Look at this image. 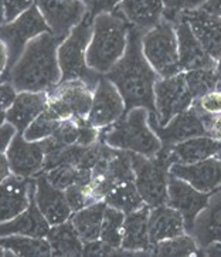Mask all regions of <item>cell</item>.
<instances>
[{
  "mask_svg": "<svg viewBox=\"0 0 221 257\" xmlns=\"http://www.w3.org/2000/svg\"><path fill=\"white\" fill-rule=\"evenodd\" d=\"M61 39L46 32L26 46L13 67L0 78L19 91L47 92L61 81L57 50Z\"/></svg>",
  "mask_w": 221,
  "mask_h": 257,
  "instance_id": "obj_1",
  "label": "cell"
},
{
  "mask_svg": "<svg viewBox=\"0 0 221 257\" xmlns=\"http://www.w3.org/2000/svg\"><path fill=\"white\" fill-rule=\"evenodd\" d=\"M142 34L131 27L128 47L119 63L105 74L119 90L123 97L126 111L143 107L149 115H156L155 84L160 78L142 51Z\"/></svg>",
  "mask_w": 221,
  "mask_h": 257,
  "instance_id": "obj_2",
  "label": "cell"
},
{
  "mask_svg": "<svg viewBox=\"0 0 221 257\" xmlns=\"http://www.w3.org/2000/svg\"><path fill=\"white\" fill-rule=\"evenodd\" d=\"M131 25L118 12L99 13L92 20V33L87 49V64L99 75L108 74L123 57Z\"/></svg>",
  "mask_w": 221,
  "mask_h": 257,
  "instance_id": "obj_3",
  "label": "cell"
},
{
  "mask_svg": "<svg viewBox=\"0 0 221 257\" xmlns=\"http://www.w3.org/2000/svg\"><path fill=\"white\" fill-rule=\"evenodd\" d=\"M99 141L116 150L147 158L155 157L163 148L162 141L149 125V111L143 107L128 109L116 122L101 130Z\"/></svg>",
  "mask_w": 221,
  "mask_h": 257,
  "instance_id": "obj_4",
  "label": "cell"
},
{
  "mask_svg": "<svg viewBox=\"0 0 221 257\" xmlns=\"http://www.w3.org/2000/svg\"><path fill=\"white\" fill-rule=\"evenodd\" d=\"M92 17L87 16L74 27L58 46V64L61 81L80 80L95 88L101 75L92 71L87 64V49L92 33Z\"/></svg>",
  "mask_w": 221,
  "mask_h": 257,
  "instance_id": "obj_5",
  "label": "cell"
},
{
  "mask_svg": "<svg viewBox=\"0 0 221 257\" xmlns=\"http://www.w3.org/2000/svg\"><path fill=\"white\" fill-rule=\"evenodd\" d=\"M135 185L143 203L149 207L167 203V185L170 176V162L162 151L152 158L131 152Z\"/></svg>",
  "mask_w": 221,
  "mask_h": 257,
  "instance_id": "obj_6",
  "label": "cell"
},
{
  "mask_svg": "<svg viewBox=\"0 0 221 257\" xmlns=\"http://www.w3.org/2000/svg\"><path fill=\"white\" fill-rule=\"evenodd\" d=\"M142 51L160 78L181 73L174 23L162 20L142 34Z\"/></svg>",
  "mask_w": 221,
  "mask_h": 257,
  "instance_id": "obj_7",
  "label": "cell"
},
{
  "mask_svg": "<svg viewBox=\"0 0 221 257\" xmlns=\"http://www.w3.org/2000/svg\"><path fill=\"white\" fill-rule=\"evenodd\" d=\"M47 108L60 119H87L90 114L94 88L80 80L60 81L47 91Z\"/></svg>",
  "mask_w": 221,
  "mask_h": 257,
  "instance_id": "obj_8",
  "label": "cell"
},
{
  "mask_svg": "<svg viewBox=\"0 0 221 257\" xmlns=\"http://www.w3.org/2000/svg\"><path fill=\"white\" fill-rule=\"evenodd\" d=\"M46 32H50L49 26L36 5L15 20L0 25V40L5 43L9 53L8 70L19 60L26 46Z\"/></svg>",
  "mask_w": 221,
  "mask_h": 257,
  "instance_id": "obj_9",
  "label": "cell"
},
{
  "mask_svg": "<svg viewBox=\"0 0 221 257\" xmlns=\"http://www.w3.org/2000/svg\"><path fill=\"white\" fill-rule=\"evenodd\" d=\"M194 97L188 88L184 73L159 78L155 84V107L157 124L166 125L173 116L193 105Z\"/></svg>",
  "mask_w": 221,
  "mask_h": 257,
  "instance_id": "obj_10",
  "label": "cell"
},
{
  "mask_svg": "<svg viewBox=\"0 0 221 257\" xmlns=\"http://www.w3.org/2000/svg\"><path fill=\"white\" fill-rule=\"evenodd\" d=\"M126 112V105L119 90L105 75H101L94 88L92 104L87 121L92 126L104 130L116 122Z\"/></svg>",
  "mask_w": 221,
  "mask_h": 257,
  "instance_id": "obj_11",
  "label": "cell"
},
{
  "mask_svg": "<svg viewBox=\"0 0 221 257\" xmlns=\"http://www.w3.org/2000/svg\"><path fill=\"white\" fill-rule=\"evenodd\" d=\"M36 6L50 32L61 40L87 16L82 0H36Z\"/></svg>",
  "mask_w": 221,
  "mask_h": 257,
  "instance_id": "obj_12",
  "label": "cell"
},
{
  "mask_svg": "<svg viewBox=\"0 0 221 257\" xmlns=\"http://www.w3.org/2000/svg\"><path fill=\"white\" fill-rule=\"evenodd\" d=\"M149 125L159 137L163 147H172L190 138L205 135L201 114L194 105L173 116L163 126L157 124V116L149 115Z\"/></svg>",
  "mask_w": 221,
  "mask_h": 257,
  "instance_id": "obj_13",
  "label": "cell"
},
{
  "mask_svg": "<svg viewBox=\"0 0 221 257\" xmlns=\"http://www.w3.org/2000/svg\"><path fill=\"white\" fill-rule=\"evenodd\" d=\"M6 157L12 174L23 178H36L44 169L46 150L41 141H27L23 134L17 133L6 151Z\"/></svg>",
  "mask_w": 221,
  "mask_h": 257,
  "instance_id": "obj_14",
  "label": "cell"
},
{
  "mask_svg": "<svg viewBox=\"0 0 221 257\" xmlns=\"http://www.w3.org/2000/svg\"><path fill=\"white\" fill-rule=\"evenodd\" d=\"M210 193L197 191L194 186L170 174L167 185V205L180 212L190 233L197 215L207 206Z\"/></svg>",
  "mask_w": 221,
  "mask_h": 257,
  "instance_id": "obj_15",
  "label": "cell"
},
{
  "mask_svg": "<svg viewBox=\"0 0 221 257\" xmlns=\"http://www.w3.org/2000/svg\"><path fill=\"white\" fill-rule=\"evenodd\" d=\"M34 188V178H23L13 174L0 183V223L12 220L30 206Z\"/></svg>",
  "mask_w": 221,
  "mask_h": 257,
  "instance_id": "obj_16",
  "label": "cell"
},
{
  "mask_svg": "<svg viewBox=\"0 0 221 257\" xmlns=\"http://www.w3.org/2000/svg\"><path fill=\"white\" fill-rule=\"evenodd\" d=\"M34 202L50 226H56L70 220L73 210L68 205L66 192L51 185L44 174L37 175L34 178Z\"/></svg>",
  "mask_w": 221,
  "mask_h": 257,
  "instance_id": "obj_17",
  "label": "cell"
},
{
  "mask_svg": "<svg viewBox=\"0 0 221 257\" xmlns=\"http://www.w3.org/2000/svg\"><path fill=\"white\" fill-rule=\"evenodd\" d=\"M169 171L204 193H211L221 188V158L218 157L207 158L188 165L173 164Z\"/></svg>",
  "mask_w": 221,
  "mask_h": 257,
  "instance_id": "obj_18",
  "label": "cell"
},
{
  "mask_svg": "<svg viewBox=\"0 0 221 257\" xmlns=\"http://www.w3.org/2000/svg\"><path fill=\"white\" fill-rule=\"evenodd\" d=\"M191 29L204 50L217 60L221 53V19L201 8L187 10L180 16Z\"/></svg>",
  "mask_w": 221,
  "mask_h": 257,
  "instance_id": "obj_19",
  "label": "cell"
},
{
  "mask_svg": "<svg viewBox=\"0 0 221 257\" xmlns=\"http://www.w3.org/2000/svg\"><path fill=\"white\" fill-rule=\"evenodd\" d=\"M190 234L200 253L213 243H221V188L210 193L207 206L194 219Z\"/></svg>",
  "mask_w": 221,
  "mask_h": 257,
  "instance_id": "obj_20",
  "label": "cell"
},
{
  "mask_svg": "<svg viewBox=\"0 0 221 257\" xmlns=\"http://www.w3.org/2000/svg\"><path fill=\"white\" fill-rule=\"evenodd\" d=\"M174 26L179 43V61L181 71L215 68V58L204 50V47L197 40L187 23L179 19Z\"/></svg>",
  "mask_w": 221,
  "mask_h": 257,
  "instance_id": "obj_21",
  "label": "cell"
},
{
  "mask_svg": "<svg viewBox=\"0 0 221 257\" xmlns=\"http://www.w3.org/2000/svg\"><path fill=\"white\" fill-rule=\"evenodd\" d=\"M163 152L169 159L170 165L173 164H196L207 158L217 157L221 152V142L211 140L207 135L194 137L186 141L179 142L172 147H163Z\"/></svg>",
  "mask_w": 221,
  "mask_h": 257,
  "instance_id": "obj_22",
  "label": "cell"
},
{
  "mask_svg": "<svg viewBox=\"0 0 221 257\" xmlns=\"http://www.w3.org/2000/svg\"><path fill=\"white\" fill-rule=\"evenodd\" d=\"M47 92L19 91L12 105L6 109V121L23 134L29 125L47 107Z\"/></svg>",
  "mask_w": 221,
  "mask_h": 257,
  "instance_id": "obj_23",
  "label": "cell"
},
{
  "mask_svg": "<svg viewBox=\"0 0 221 257\" xmlns=\"http://www.w3.org/2000/svg\"><path fill=\"white\" fill-rule=\"evenodd\" d=\"M187 233L184 217L174 207L166 205L150 207L149 212V239L150 244L173 239Z\"/></svg>",
  "mask_w": 221,
  "mask_h": 257,
  "instance_id": "obj_24",
  "label": "cell"
},
{
  "mask_svg": "<svg viewBox=\"0 0 221 257\" xmlns=\"http://www.w3.org/2000/svg\"><path fill=\"white\" fill-rule=\"evenodd\" d=\"M149 212L150 207L143 205L125 216L121 251L123 253H149Z\"/></svg>",
  "mask_w": 221,
  "mask_h": 257,
  "instance_id": "obj_25",
  "label": "cell"
},
{
  "mask_svg": "<svg viewBox=\"0 0 221 257\" xmlns=\"http://www.w3.org/2000/svg\"><path fill=\"white\" fill-rule=\"evenodd\" d=\"M118 12L131 27L145 33L164 20L162 0H122Z\"/></svg>",
  "mask_w": 221,
  "mask_h": 257,
  "instance_id": "obj_26",
  "label": "cell"
},
{
  "mask_svg": "<svg viewBox=\"0 0 221 257\" xmlns=\"http://www.w3.org/2000/svg\"><path fill=\"white\" fill-rule=\"evenodd\" d=\"M50 229L51 226L46 220V217L41 215L33 196L30 206L27 207L23 213L13 217L12 220L0 223V236L25 234V236H33V237H47Z\"/></svg>",
  "mask_w": 221,
  "mask_h": 257,
  "instance_id": "obj_27",
  "label": "cell"
},
{
  "mask_svg": "<svg viewBox=\"0 0 221 257\" xmlns=\"http://www.w3.org/2000/svg\"><path fill=\"white\" fill-rule=\"evenodd\" d=\"M105 207H107V203L101 200V202L82 207L77 212H73L70 220L73 223L74 229L78 233V236L84 241V244L99 240Z\"/></svg>",
  "mask_w": 221,
  "mask_h": 257,
  "instance_id": "obj_28",
  "label": "cell"
},
{
  "mask_svg": "<svg viewBox=\"0 0 221 257\" xmlns=\"http://www.w3.org/2000/svg\"><path fill=\"white\" fill-rule=\"evenodd\" d=\"M47 240L51 246V256H82L84 253V241L71 220L51 226Z\"/></svg>",
  "mask_w": 221,
  "mask_h": 257,
  "instance_id": "obj_29",
  "label": "cell"
},
{
  "mask_svg": "<svg viewBox=\"0 0 221 257\" xmlns=\"http://www.w3.org/2000/svg\"><path fill=\"white\" fill-rule=\"evenodd\" d=\"M0 249L5 250L9 256H51V246L47 237H33L25 234L0 236Z\"/></svg>",
  "mask_w": 221,
  "mask_h": 257,
  "instance_id": "obj_30",
  "label": "cell"
},
{
  "mask_svg": "<svg viewBox=\"0 0 221 257\" xmlns=\"http://www.w3.org/2000/svg\"><path fill=\"white\" fill-rule=\"evenodd\" d=\"M104 202L108 206L116 207L122 210L123 213H129L136 209L142 207L145 203L140 198L139 192L136 189L135 181H125L114 185L109 191L107 192Z\"/></svg>",
  "mask_w": 221,
  "mask_h": 257,
  "instance_id": "obj_31",
  "label": "cell"
},
{
  "mask_svg": "<svg viewBox=\"0 0 221 257\" xmlns=\"http://www.w3.org/2000/svg\"><path fill=\"white\" fill-rule=\"evenodd\" d=\"M125 216H126V213H123L122 210H119L116 207L108 206V205L105 207V212H104L99 240L104 241L107 246L114 249L116 253L121 251Z\"/></svg>",
  "mask_w": 221,
  "mask_h": 257,
  "instance_id": "obj_32",
  "label": "cell"
},
{
  "mask_svg": "<svg viewBox=\"0 0 221 257\" xmlns=\"http://www.w3.org/2000/svg\"><path fill=\"white\" fill-rule=\"evenodd\" d=\"M198 253H200V249L197 246L194 237L190 233H184V234L177 236V237L152 244L147 254H155V256H194Z\"/></svg>",
  "mask_w": 221,
  "mask_h": 257,
  "instance_id": "obj_33",
  "label": "cell"
},
{
  "mask_svg": "<svg viewBox=\"0 0 221 257\" xmlns=\"http://www.w3.org/2000/svg\"><path fill=\"white\" fill-rule=\"evenodd\" d=\"M61 121L63 119H60L54 112H51L49 108L46 107V109L41 112L40 115L26 128L23 137L27 141H44L56 133V130H57V126Z\"/></svg>",
  "mask_w": 221,
  "mask_h": 257,
  "instance_id": "obj_34",
  "label": "cell"
},
{
  "mask_svg": "<svg viewBox=\"0 0 221 257\" xmlns=\"http://www.w3.org/2000/svg\"><path fill=\"white\" fill-rule=\"evenodd\" d=\"M183 73L194 100L201 97L205 92L218 88V77L215 73V68H201V70H191Z\"/></svg>",
  "mask_w": 221,
  "mask_h": 257,
  "instance_id": "obj_35",
  "label": "cell"
},
{
  "mask_svg": "<svg viewBox=\"0 0 221 257\" xmlns=\"http://www.w3.org/2000/svg\"><path fill=\"white\" fill-rule=\"evenodd\" d=\"M204 2L205 0H162L164 20L176 23L184 12L200 8Z\"/></svg>",
  "mask_w": 221,
  "mask_h": 257,
  "instance_id": "obj_36",
  "label": "cell"
},
{
  "mask_svg": "<svg viewBox=\"0 0 221 257\" xmlns=\"http://www.w3.org/2000/svg\"><path fill=\"white\" fill-rule=\"evenodd\" d=\"M193 105L201 114H208V115L221 114V88H215L203 94L201 97L194 100Z\"/></svg>",
  "mask_w": 221,
  "mask_h": 257,
  "instance_id": "obj_37",
  "label": "cell"
},
{
  "mask_svg": "<svg viewBox=\"0 0 221 257\" xmlns=\"http://www.w3.org/2000/svg\"><path fill=\"white\" fill-rule=\"evenodd\" d=\"M36 5V0H3L6 22H12Z\"/></svg>",
  "mask_w": 221,
  "mask_h": 257,
  "instance_id": "obj_38",
  "label": "cell"
},
{
  "mask_svg": "<svg viewBox=\"0 0 221 257\" xmlns=\"http://www.w3.org/2000/svg\"><path fill=\"white\" fill-rule=\"evenodd\" d=\"M121 2L122 0H84V5L87 8V15L94 19L99 13L118 10Z\"/></svg>",
  "mask_w": 221,
  "mask_h": 257,
  "instance_id": "obj_39",
  "label": "cell"
},
{
  "mask_svg": "<svg viewBox=\"0 0 221 257\" xmlns=\"http://www.w3.org/2000/svg\"><path fill=\"white\" fill-rule=\"evenodd\" d=\"M201 119L204 124L205 135L210 137L214 141L221 142V114H215V115L201 114Z\"/></svg>",
  "mask_w": 221,
  "mask_h": 257,
  "instance_id": "obj_40",
  "label": "cell"
},
{
  "mask_svg": "<svg viewBox=\"0 0 221 257\" xmlns=\"http://www.w3.org/2000/svg\"><path fill=\"white\" fill-rule=\"evenodd\" d=\"M17 95V90L9 83L0 78V111H6Z\"/></svg>",
  "mask_w": 221,
  "mask_h": 257,
  "instance_id": "obj_41",
  "label": "cell"
},
{
  "mask_svg": "<svg viewBox=\"0 0 221 257\" xmlns=\"http://www.w3.org/2000/svg\"><path fill=\"white\" fill-rule=\"evenodd\" d=\"M17 130L10 124V122H5L0 126V155L6 154V151L10 147V144L13 141V138L16 137Z\"/></svg>",
  "mask_w": 221,
  "mask_h": 257,
  "instance_id": "obj_42",
  "label": "cell"
},
{
  "mask_svg": "<svg viewBox=\"0 0 221 257\" xmlns=\"http://www.w3.org/2000/svg\"><path fill=\"white\" fill-rule=\"evenodd\" d=\"M200 8L221 19V0H205Z\"/></svg>",
  "mask_w": 221,
  "mask_h": 257,
  "instance_id": "obj_43",
  "label": "cell"
},
{
  "mask_svg": "<svg viewBox=\"0 0 221 257\" xmlns=\"http://www.w3.org/2000/svg\"><path fill=\"white\" fill-rule=\"evenodd\" d=\"M9 67V53L5 43L0 40V77L8 71Z\"/></svg>",
  "mask_w": 221,
  "mask_h": 257,
  "instance_id": "obj_44",
  "label": "cell"
},
{
  "mask_svg": "<svg viewBox=\"0 0 221 257\" xmlns=\"http://www.w3.org/2000/svg\"><path fill=\"white\" fill-rule=\"evenodd\" d=\"M10 175H12V169L9 165L8 157H6V154H2L0 155V183L5 179H8Z\"/></svg>",
  "mask_w": 221,
  "mask_h": 257,
  "instance_id": "obj_45",
  "label": "cell"
},
{
  "mask_svg": "<svg viewBox=\"0 0 221 257\" xmlns=\"http://www.w3.org/2000/svg\"><path fill=\"white\" fill-rule=\"evenodd\" d=\"M215 73H217V77H218V88H221V53L215 60Z\"/></svg>",
  "mask_w": 221,
  "mask_h": 257,
  "instance_id": "obj_46",
  "label": "cell"
},
{
  "mask_svg": "<svg viewBox=\"0 0 221 257\" xmlns=\"http://www.w3.org/2000/svg\"><path fill=\"white\" fill-rule=\"evenodd\" d=\"M6 23V15H5V6H3V0H0V25Z\"/></svg>",
  "mask_w": 221,
  "mask_h": 257,
  "instance_id": "obj_47",
  "label": "cell"
},
{
  "mask_svg": "<svg viewBox=\"0 0 221 257\" xmlns=\"http://www.w3.org/2000/svg\"><path fill=\"white\" fill-rule=\"evenodd\" d=\"M6 122V111H0V126Z\"/></svg>",
  "mask_w": 221,
  "mask_h": 257,
  "instance_id": "obj_48",
  "label": "cell"
},
{
  "mask_svg": "<svg viewBox=\"0 0 221 257\" xmlns=\"http://www.w3.org/2000/svg\"><path fill=\"white\" fill-rule=\"evenodd\" d=\"M217 157H218V158H221V152H220V154H218V155H217Z\"/></svg>",
  "mask_w": 221,
  "mask_h": 257,
  "instance_id": "obj_49",
  "label": "cell"
},
{
  "mask_svg": "<svg viewBox=\"0 0 221 257\" xmlns=\"http://www.w3.org/2000/svg\"><path fill=\"white\" fill-rule=\"evenodd\" d=\"M82 2H84V0H82Z\"/></svg>",
  "mask_w": 221,
  "mask_h": 257,
  "instance_id": "obj_50",
  "label": "cell"
}]
</instances>
